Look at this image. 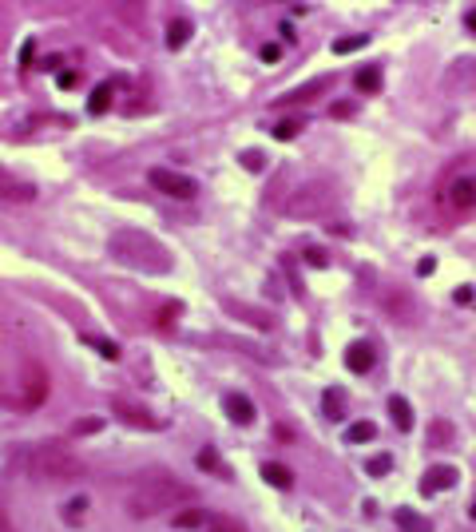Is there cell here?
Wrapping results in <instances>:
<instances>
[{
	"mask_svg": "<svg viewBox=\"0 0 476 532\" xmlns=\"http://www.w3.org/2000/svg\"><path fill=\"white\" fill-rule=\"evenodd\" d=\"M191 501H195V489L175 481L171 472H143L135 489L127 492V512L135 521H147L155 512H167L175 504H191Z\"/></svg>",
	"mask_w": 476,
	"mask_h": 532,
	"instance_id": "1",
	"label": "cell"
},
{
	"mask_svg": "<svg viewBox=\"0 0 476 532\" xmlns=\"http://www.w3.org/2000/svg\"><path fill=\"white\" fill-rule=\"evenodd\" d=\"M108 251H112L115 262L123 266H132V271H143V274H167L171 271V254L163 247L159 239L143 231H115L112 242H108Z\"/></svg>",
	"mask_w": 476,
	"mask_h": 532,
	"instance_id": "2",
	"label": "cell"
},
{
	"mask_svg": "<svg viewBox=\"0 0 476 532\" xmlns=\"http://www.w3.org/2000/svg\"><path fill=\"white\" fill-rule=\"evenodd\" d=\"M32 472L40 477V481H52V485H64V481H76L83 472L80 457L68 449V445L52 441V445H40V449H32Z\"/></svg>",
	"mask_w": 476,
	"mask_h": 532,
	"instance_id": "3",
	"label": "cell"
},
{
	"mask_svg": "<svg viewBox=\"0 0 476 532\" xmlns=\"http://www.w3.org/2000/svg\"><path fill=\"white\" fill-rule=\"evenodd\" d=\"M334 199H337L334 183L310 179V183H302V187L290 195V203H286V215H290V219H318V215H325L330 207H334Z\"/></svg>",
	"mask_w": 476,
	"mask_h": 532,
	"instance_id": "4",
	"label": "cell"
},
{
	"mask_svg": "<svg viewBox=\"0 0 476 532\" xmlns=\"http://www.w3.org/2000/svg\"><path fill=\"white\" fill-rule=\"evenodd\" d=\"M48 390H52V378L48 370L40 366V358H24L21 366V393H24V405H44L48 402Z\"/></svg>",
	"mask_w": 476,
	"mask_h": 532,
	"instance_id": "5",
	"label": "cell"
},
{
	"mask_svg": "<svg viewBox=\"0 0 476 532\" xmlns=\"http://www.w3.org/2000/svg\"><path fill=\"white\" fill-rule=\"evenodd\" d=\"M151 187L159 195H171V199H195L199 195V183L191 175H182V171H171V167H151Z\"/></svg>",
	"mask_w": 476,
	"mask_h": 532,
	"instance_id": "6",
	"label": "cell"
},
{
	"mask_svg": "<svg viewBox=\"0 0 476 532\" xmlns=\"http://www.w3.org/2000/svg\"><path fill=\"white\" fill-rule=\"evenodd\" d=\"M448 207H453V211H460V215H465V211H472V207H476V175H456V179L453 183H448Z\"/></svg>",
	"mask_w": 476,
	"mask_h": 532,
	"instance_id": "7",
	"label": "cell"
},
{
	"mask_svg": "<svg viewBox=\"0 0 476 532\" xmlns=\"http://www.w3.org/2000/svg\"><path fill=\"white\" fill-rule=\"evenodd\" d=\"M112 409L120 413V417H123L127 425H135V429H159V425H163V421L155 417L151 409H143V405L127 402V397H115V402H112Z\"/></svg>",
	"mask_w": 476,
	"mask_h": 532,
	"instance_id": "8",
	"label": "cell"
},
{
	"mask_svg": "<svg viewBox=\"0 0 476 532\" xmlns=\"http://www.w3.org/2000/svg\"><path fill=\"white\" fill-rule=\"evenodd\" d=\"M456 481H460V472H456L453 465H429L425 481H421V492H445V489H453Z\"/></svg>",
	"mask_w": 476,
	"mask_h": 532,
	"instance_id": "9",
	"label": "cell"
},
{
	"mask_svg": "<svg viewBox=\"0 0 476 532\" xmlns=\"http://www.w3.org/2000/svg\"><path fill=\"white\" fill-rule=\"evenodd\" d=\"M223 409H226V417H231L234 425H250L254 421V402L246 397V393H226Z\"/></svg>",
	"mask_w": 476,
	"mask_h": 532,
	"instance_id": "10",
	"label": "cell"
},
{
	"mask_svg": "<svg viewBox=\"0 0 476 532\" xmlns=\"http://www.w3.org/2000/svg\"><path fill=\"white\" fill-rule=\"evenodd\" d=\"M223 306L234 314V318H246L250 326H258V330H270V326H274V314H266V310H254V306H246V302H234V298H226Z\"/></svg>",
	"mask_w": 476,
	"mask_h": 532,
	"instance_id": "11",
	"label": "cell"
},
{
	"mask_svg": "<svg viewBox=\"0 0 476 532\" xmlns=\"http://www.w3.org/2000/svg\"><path fill=\"white\" fill-rule=\"evenodd\" d=\"M373 362L377 358H373V346H369V341H354V346L345 350V366H349L354 373H369Z\"/></svg>",
	"mask_w": 476,
	"mask_h": 532,
	"instance_id": "12",
	"label": "cell"
},
{
	"mask_svg": "<svg viewBox=\"0 0 476 532\" xmlns=\"http://www.w3.org/2000/svg\"><path fill=\"white\" fill-rule=\"evenodd\" d=\"M330 84H334V76H318V80H310V84H302V88H294V91H286L278 103H302V100H314V96H322V91H330Z\"/></svg>",
	"mask_w": 476,
	"mask_h": 532,
	"instance_id": "13",
	"label": "cell"
},
{
	"mask_svg": "<svg viewBox=\"0 0 476 532\" xmlns=\"http://www.w3.org/2000/svg\"><path fill=\"white\" fill-rule=\"evenodd\" d=\"M32 195L36 191H32L28 183H16L8 171H0V203H28Z\"/></svg>",
	"mask_w": 476,
	"mask_h": 532,
	"instance_id": "14",
	"label": "cell"
},
{
	"mask_svg": "<svg viewBox=\"0 0 476 532\" xmlns=\"http://www.w3.org/2000/svg\"><path fill=\"white\" fill-rule=\"evenodd\" d=\"M262 477L274 485V489H290V485H294V472L286 469V465H278V461H266L262 465Z\"/></svg>",
	"mask_w": 476,
	"mask_h": 532,
	"instance_id": "15",
	"label": "cell"
},
{
	"mask_svg": "<svg viewBox=\"0 0 476 532\" xmlns=\"http://www.w3.org/2000/svg\"><path fill=\"white\" fill-rule=\"evenodd\" d=\"M397 528L401 532H429V521L413 509H397Z\"/></svg>",
	"mask_w": 476,
	"mask_h": 532,
	"instance_id": "16",
	"label": "cell"
},
{
	"mask_svg": "<svg viewBox=\"0 0 476 532\" xmlns=\"http://www.w3.org/2000/svg\"><path fill=\"white\" fill-rule=\"evenodd\" d=\"M377 437V425L373 421H354L349 429H345V441L349 445H365V441H373Z\"/></svg>",
	"mask_w": 476,
	"mask_h": 532,
	"instance_id": "17",
	"label": "cell"
},
{
	"mask_svg": "<svg viewBox=\"0 0 476 532\" xmlns=\"http://www.w3.org/2000/svg\"><path fill=\"white\" fill-rule=\"evenodd\" d=\"M207 516H211L207 509H182V512H175V528H203Z\"/></svg>",
	"mask_w": 476,
	"mask_h": 532,
	"instance_id": "18",
	"label": "cell"
},
{
	"mask_svg": "<svg viewBox=\"0 0 476 532\" xmlns=\"http://www.w3.org/2000/svg\"><path fill=\"white\" fill-rule=\"evenodd\" d=\"M389 413H393L397 429H413V409H409L405 397H389Z\"/></svg>",
	"mask_w": 476,
	"mask_h": 532,
	"instance_id": "19",
	"label": "cell"
},
{
	"mask_svg": "<svg viewBox=\"0 0 476 532\" xmlns=\"http://www.w3.org/2000/svg\"><path fill=\"white\" fill-rule=\"evenodd\" d=\"M112 108V84H100V88L91 91V100H88V111L91 115H103V111Z\"/></svg>",
	"mask_w": 476,
	"mask_h": 532,
	"instance_id": "20",
	"label": "cell"
},
{
	"mask_svg": "<svg viewBox=\"0 0 476 532\" xmlns=\"http://www.w3.org/2000/svg\"><path fill=\"white\" fill-rule=\"evenodd\" d=\"M354 84H357L361 91H381V68H361V72L354 76Z\"/></svg>",
	"mask_w": 476,
	"mask_h": 532,
	"instance_id": "21",
	"label": "cell"
},
{
	"mask_svg": "<svg viewBox=\"0 0 476 532\" xmlns=\"http://www.w3.org/2000/svg\"><path fill=\"white\" fill-rule=\"evenodd\" d=\"M195 461H199V469H207V472H219V477H231V472H226V465L219 461V453H214V449H203L199 457H195Z\"/></svg>",
	"mask_w": 476,
	"mask_h": 532,
	"instance_id": "22",
	"label": "cell"
},
{
	"mask_svg": "<svg viewBox=\"0 0 476 532\" xmlns=\"http://www.w3.org/2000/svg\"><path fill=\"white\" fill-rule=\"evenodd\" d=\"M187 36H191V24H187V21H171V24H167V44H171V48H182Z\"/></svg>",
	"mask_w": 476,
	"mask_h": 532,
	"instance_id": "23",
	"label": "cell"
},
{
	"mask_svg": "<svg viewBox=\"0 0 476 532\" xmlns=\"http://www.w3.org/2000/svg\"><path fill=\"white\" fill-rule=\"evenodd\" d=\"M83 341H88V346H95V350H100L103 358H108V362H115V358H120V346H115V341H108V338H95V334H83Z\"/></svg>",
	"mask_w": 476,
	"mask_h": 532,
	"instance_id": "24",
	"label": "cell"
},
{
	"mask_svg": "<svg viewBox=\"0 0 476 532\" xmlns=\"http://www.w3.org/2000/svg\"><path fill=\"white\" fill-rule=\"evenodd\" d=\"M203 532H238V524L231 521V516H223V512H211L203 524Z\"/></svg>",
	"mask_w": 476,
	"mask_h": 532,
	"instance_id": "25",
	"label": "cell"
},
{
	"mask_svg": "<svg viewBox=\"0 0 476 532\" xmlns=\"http://www.w3.org/2000/svg\"><path fill=\"white\" fill-rule=\"evenodd\" d=\"M365 44H369V36H342V40H334V52L337 56H349V52L365 48Z\"/></svg>",
	"mask_w": 476,
	"mask_h": 532,
	"instance_id": "26",
	"label": "cell"
},
{
	"mask_svg": "<svg viewBox=\"0 0 476 532\" xmlns=\"http://www.w3.org/2000/svg\"><path fill=\"white\" fill-rule=\"evenodd\" d=\"M83 512H88V501H83V497H76V501L64 504V521H68V524H80Z\"/></svg>",
	"mask_w": 476,
	"mask_h": 532,
	"instance_id": "27",
	"label": "cell"
},
{
	"mask_svg": "<svg viewBox=\"0 0 476 532\" xmlns=\"http://www.w3.org/2000/svg\"><path fill=\"white\" fill-rule=\"evenodd\" d=\"M302 128H306V120H282L278 128H274V135H278V140H294Z\"/></svg>",
	"mask_w": 476,
	"mask_h": 532,
	"instance_id": "28",
	"label": "cell"
},
{
	"mask_svg": "<svg viewBox=\"0 0 476 532\" xmlns=\"http://www.w3.org/2000/svg\"><path fill=\"white\" fill-rule=\"evenodd\" d=\"M448 437H453V425L448 421H433V429H429V445H445Z\"/></svg>",
	"mask_w": 476,
	"mask_h": 532,
	"instance_id": "29",
	"label": "cell"
},
{
	"mask_svg": "<svg viewBox=\"0 0 476 532\" xmlns=\"http://www.w3.org/2000/svg\"><path fill=\"white\" fill-rule=\"evenodd\" d=\"M389 465H393L389 457H369V465H365V469L373 472V477H385V472H389Z\"/></svg>",
	"mask_w": 476,
	"mask_h": 532,
	"instance_id": "30",
	"label": "cell"
},
{
	"mask_svg": "<svg viewBox=\"0 0 476 532\" xmlns=\"http://www.w3.org/2000/svg\"><path fill=\"white\" fill-rule=\"evenodd\" d=\"M325 409L334 413V417H342V409H345V397H342V393H325Z\"/></svg>",
	"mask_w": 476,
	"mask_h": 532,
	"instance_id": "31",
	"label": "cell"
},
{
	"mask_svg": "<svg viewBox=\"0 0 476 532\" xmlns=\"http://www.w3.org/2000/svg\"><path fill=\"white\" fill-rule=\"evenodd\" d=\"M175 318H179V306H163V310H159V326H163V330H171Z\"/></svg>",
	"mask_w": 476,
	"mask_h": 532,
	"instance_id": "32",
	"label": "cell"
},
{
	"mask_svg": "<svg viewBox=\"0 0 476 532\" xmlns=\"http://www.w3.org/2000/svg\"><path fill=\"white\" fill-rule=\"evenodd\" d=\"M100 417H88V421H76V437H83V433H95V429H100Z\"/></svg>",
	"mask_w": 476,
	"mask_h": 532,
	"instance_id": "33",
	"label": "cell"
},
{
	"mask_svg": "<svg viewBox=\"0 0 476 532\" xmlns=\"http://www.w3.org/2000/svg\"><path fill=\"white\" fill-rule=\"evenodd\" d=\"M0 532H16V524H12L8 509H4V501H0Z\"/></svg>",
	"mask_w": 476,
	"mask_h": 532,
	"instance_id": "34",
	"label": "cell"
},
{
	"mask_svg": "<svg viewBox=\"0 0 476 532\" xmlns=\"http://www.w3.org/2000/svg\"><path fill=\"white\" fill-rule=\"evenodd\" d=\"M278 56H282V48H278V44H266V48H262V60H278Z\"/></svg>",
	"mask_w": 476,
	"mask_h": 532,
	"instance_id": "35",
	"label": "cell"
},
{
	"mask_svg": "<svg viewBox=\"0 0 476 532\" xmlns=\"http://www.w3.org/2000/svg\"><path fill=\"white\" fill-rule=\"evenodd\" d=\"M433 266H436L433 259H421V262H417V274H433Z\"/></svg>",
	"mask_w": 476,
	"mask_h": 532,
	"instance_id": "36",
	"label": "cell"
},
{
	"mask_svg": "<svg viewBox=\"0 0 476 532\" xmlns=\"http://www.w3.org/2000/svg\"><path fill=\"white\" fill-rule=\"evenodd\" d=\"M456 302H472V286H460V290H456Z\"/></svg>",
	"mask_w": 476,
	"mask_h": 532,
	"instance_id": "37",
	"label": "cell"
},
{
	"mask_svg": "<svg viewBox=\"0 0 476 532\" xmlns=\"http://www.w3.org/2000/svg\"><path fill=\"white\" fill-rule=\"evenodd\" d=\"M465 24H468V28L476 32V9H472V12H468V16H465Z\"/></svg>",
	"mask_w": 476,
	"mask_h": 532,
	"instance_id": "38",
	"label": "cell"
},
{
	"mask_svg": "<svg viewBox=\"0 0 476 532\" xmlns=\"http://www.w3.org/2000/svg\"><path fill=\"white\" fill-rule=\"evenodd\" d=\"M238 532H246V528H243V524H238Z\"/></svg>",
	"mask_w": 476,
	"mask_h": 532,
	"instance_id": "39",
	"label": "cell"
},
{
	"mask_svg": "<svg viewBox=\"0 0 476 532\" xmlns=\"http://www.w3.org/2000/svg\"><path fill=\"white\" fill-rule=\"evenodd\" d=\"M472 516H476V504H472Z\"/></svg>",
	"mask_w": 476,
	"mask_h": 532,
	"instance_id": "40",
	"label": "cell"
}]
</instances>
